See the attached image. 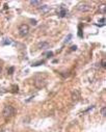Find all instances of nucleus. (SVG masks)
I'll list each match as a JSON object with an SVG mask.
<instances>
[{"mask_svg": "<svg viewBox=\"0 0 106 132\" xmlns=\"http://www.w3.org/2000/svg\"><path fill=\"white\" fill-rule=\"evenodd\" d=\"M2 114L4 118H12L13 116L15 114V108L11 106V105H6V106H4L3 110H2Z\"/></svg>", "mask_w": 106, "mask_h": 132, "instance_id": "obj_1", "label": "nucleus"}, {"mask_svg": "<svg viewBox=\"0 0 106 132\" xmlns=\"http://www.w3.org/2000/svg\"><path fill=\"white\" fill-rule=\"evenodd\" d=\"M18 31H19V34L21 37H25L27 36L29 32V26L27 24H21L18 28Z\"/></svg>", "mask_w": 106, "mask_h": 132, "instance_id": "obj_2", "label": "nucleus"}, {"mask_svg": "<svg viewBox=\"0 0 106 132\" xmlns=\"http://www.w3.org/2000/svg\"><path fill=\"white\" fill-rule=\"evenodd\" d=\"M34 84H35V86H37L38 89H42V87H44L46 85V81H45V79L44 78H42V76H38L37 78H35Z\"/></svg>", "mask_w": 106, "mask_h": 132, "instance_id": "obj_3", "label": "nucleus"}, {"mask_svg": "<svg viewBox=\"0 0 106 132\" xmlns=\"http://www.w3.org/2000/svg\"><path fill=\"white\" fill-rule=\"evenodd\" d=\"M76 8L79 11V12H82V13H85V12H90L93 10V6L88 5V4H78V5L76 6Z\"/></svg>", "mask_w": 106, "mask_h": 132, "instance_id": "obj_4", "label": "nucleus"}, {"mask_svg": "<svg viewBox=\"0 0 106 132\" xmlns=\"http://www.w3.org/2000/svg\"><path fill=\"white\" fill-rule=\"evenodd\" d=\"M50 6L49 5H41L39 7V12L42 13V14H47V13L50 12Z\"/></svg>", "mask_w": 106, "mask_h": 132, "instance_id": "obj_5", "label": "nucleus"}, {"mask_svg": "<svg viewBox=\"0 0 106 132\" xmlns=\"http://www.w3.org/2000/svg\"><path fill=\"white\" fill-rule=\"evenodd\" d=\"M38 47L40 48V49H47V48H49V43H47V42H42V43H40Z\"/></svg>", "mask_w": 106, "mask_h": 132, "instance_id": "obj_6", "label": "nucleus"}, {"mask_svg": "<svg viewBox=\"0 0 106 132\" xmlns=\"http://www.w3.org/2000/svg\"><path fill=\"white\" fill-rule=\"evenodd\" d=\"M79 97H80V94H79L78 91H75V92H73V93H72V99L74 101H77L79 99Z\"/></svg>", "mask_w": 106, "mask_h": 132, "instance_id": "obj_7", "label": "nucleus"}, {"mask_svg": "<svg viewBox=\"0 0 106 132\" xmlns=\"http://www.w3.org/2000/svg\"><path fill=\"white\" fill-rule=\"evenodd\" d=\"M67 13H68V11L66 10L65 7L61 6V7H60V11H59V13H58V15H59V17H61V18H63V17H65L66 15H67Z\"/></svg>", "mask_w": 106, "mask_h": 132, "instance_id": "obj_8", "label": "nucleus"}, {"mask_svg": "<svg viewBox=\"0 0 106 132\" xmlns=\"http://www.w3.org/2000/svg\"><path fill=\"white\" fill-rule=\"evenodd\" d=\"M30 4L34 6H41L42 5V1H30Z\"/></svg>", "mask_w": 106, "mask_h": 132, "instance_id": "obj_9", "label": "nucleus"}, {"mask_svg": "<svg viewBox=\"0 0 106 132\" xmlns=\"http://www.w3.org/2000/svg\"><path fill=\"white\" fill-rule=\"evenodd\" d=\"M71 39H72V34H68V37L66 38V40H65V44H67V43H69L70 41H71Z\"/></svg>", "mask_w": 106, "mask_h": 132, "instance_id": "obj_10", "label": "nucleus"}, {"mask_svg": "<svg viewBox=\"0 0 106 132\" xmlns=\"http://www.w3.org/2000/svg\"><path fill=\"white\" fill-rule=\"evenodd\" d=\"M101 113H102L103 117L106 116V107H105V106H103L102 108H101Z\"/></svg>", "mask_w": 106, "mask_h": 132, "instance_id": "obj_11", "label": "nucleus"}, {"mask_svg": "<svg viewBox=\"0 0 106 132\" xmlns=\"http://www.w3.org/2000/svg\"><path fill=\"white\" fill-rule=\"evenodd\" d=\"M100 12L102 13V14H105V12H106V6H105V5H101V7H100Z\"/></svg>", "mask_w": 106, "mask_h": 132, "instance_id": "obj_12", "label": "nucleus"}, {"mask_svg": "<svg viewBox=\"0 0 106 132\" xmlns=\"http://www.w3.org/2000/svg\"><path fill=\"white\" fill-rule=\"evenodd\" d=\"M41 64H44V60H42V61H38V63L32 64V67H38V66H40Z\"/></svg>", "mask_w": 106, "mask_h": 132, "instance_id": "obj_13", "label": "nucleus"}, {"mask_svg": "<svg viewBox=\"0 0 106 132\" xmlns=\"http://www.w3.org/2000/svg\"><path fill=\"white\" fill-rule=\"evenodd\" d=\"M101 66H102L103 68H105V67H106V60H105V59H102V63H101Z\"/></svg>", "mask_w": 106, "mask_h": 132, "instance_id": "obj_14", "label": "nucleus"}, {"mask_svg": "<svg viewBox=\"0 0 106 132\" xmlns=\"http://www.w3.org/2000/svg\"><path fill=\"white\" fill-rule=\"evenodd\" d=\"M13 89H14V90H13V92H15V93L17 92V93H18V89H19V87H18V85H17V86H16V85H13Z\"/></svg>", "mask_w": 106, "mask_h": 132, "instance_id": "obj_15", "label": "nucleus"}, {"mask_svg": "<svg viewBox=\"0 0 106 132\" xmlns=\"http://www.w3.org/2000/svg\"><path fill=\"white\" fill-rule=\"evenodd\" d=\"M7 72H8V74H10V75H12L13 72H14V68H13V67H12V68H10V70H8Z\"/></svg>", "mask_w": 106, "mask_h": 132, "instance_id": "obj_16", "label": "nucleus"}, {"mask_svg": "<svg viewBox=\"0 0 106 132\" xmlns=\"http://www.w3.org/2000/svg\"><path fill=\"white\" fill-rule=\"evenodd\" d=\"M2 44H3V45H7V44H11V41H10V40H7V39H6V41H4Z\"/></svg>", "mask_w": 106, "mask_h": 132, "instance_id": "obj_17", "label": "nucleus"}, {"mask_svg": "<svg viewBox=\"0 0 106 132\" xmlns=\"http://www.w3.org/2000/svg\"><path fill=\"white\" fill-rule=\"evenodd\" d=\"M46 55H47V57H51V56L53 55V53H52V52L50 51V52H47V53H46Z\"/></svg>", "mask_w": 106, "mask_h": 132, "instance_id": "obj_18", "label": "nucleus"}, {"mask_svg": "<svg viewBox=\"0 0 106 132\" xmlns=\"http://www.w3.org/2000/svg\"><path fill=\"white\" fill-rule=\"evenodd\" d=\"M76 49H77V46H72V47H71V50H72V51L76 50Z\"/></svg>", "mask_w": 106, "mask_h": 132, "instance_id": "obj_19", "label": "nucleus"}, {"mask_svg": "<svg viewBox=\"0 0 106 132\" xmlns=\"http://www.w3.org/2000/svg\"><path fill=\"white\" fill-rule=\"evenodd\" d=\"M104 22H105V19H104V18H103V19H101V23L104 24Z\"/></svg>", "mask_w": 106, "mask_h": 132, "instance_id": "obj_20", "label": "nucleus"}, {"mask_svg": "<svg viewBox=\"0 0 106 132\" xmlns=\"http://www.w3.org/2000/svg\"><path fill=\"white\" fill-rule=\"evenodd\" d=\"M1 71H2V70H1V67H0V73H1Z\"/></svg>", "mask_w": 106, "mask_h": 132, "instance_id": "obj_21", "label": "nucleus"}]
</instances>
